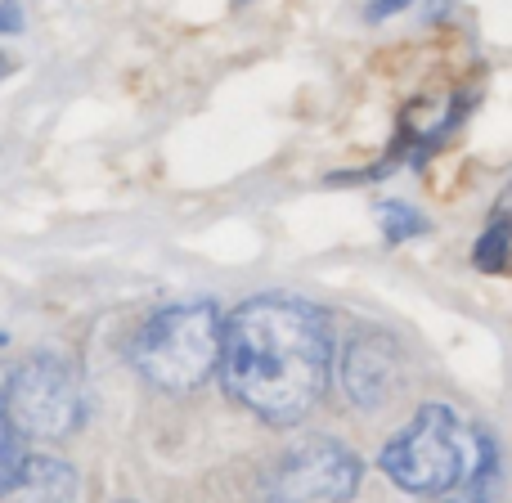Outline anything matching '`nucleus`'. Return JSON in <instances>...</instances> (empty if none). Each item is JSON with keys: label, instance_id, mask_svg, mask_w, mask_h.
<instances>
[{"label": "nucleus", "instance_id": "nucleus-12", "mask_svg": "<svg viewBox=\"0 0 512 503\" xmlns=\"http://www.w3.org/2000/svg\"><path fill=\"white\" fill-rule=\"evenodd\" d=\"M405 5H414V0H373V5H369V18L378 23V18H387V14H400Z\"/></svg>", "mask_w": 512, "mask_h": 503}, {"label": "nucleus", "instance_id": "nucleus-9", "mask_svg": "<svg viewBox=\"0 0 512 503\" xmlns=\"http://www.w3.org/2000/svg\"><path fill=\"white\" fill-rule=\"evenodd\" d=\"M472 261H477V270H486V274L504 270V265L512 261V225L508 221L490 225V230L477 239V248H472Z\"/></svg>", "mask_w": 512, "mask_h": 503}, {"label": "nucleus", "instance_id": "nucleus-6", "mask_svg": "<svg viewBox=\"0 0 512 503\" xmlns=\"http://www.w3.org/2000/svg\"><path fill=\"white\" fill-rule=\"evenodd\" d=\"M337 378H342V391L351 405L382 409L405 387V351H400V342L391 333H382V328H355L342 346Z\"/></svg>", "mask_w": 512, "mask_h": 503}, {"label": "nucleus", "instance_id": "nucleus-3", "mask_svg": "<svg viewBox=\"0 0 512 503\" xmlns=\"http://www.w3.org/2000/svg\"><path fill=\"white\" fill-rule=\"evenodd\" d=\"M225 360V315L212 301H176L140 324L131 364L158 391H198Z\"/></svg>", "mask_w": 512, "mask_h": 503}, {"label": "nucleus", "instance_id": "nucleus-16", "mask_svg": "<svg viewBox=\"0 0 512 503\" xmlns=\"http://www.w3.org/2000/svg\"><path fill=\"white\" fill-rule=\"evenodd\" d=\"M122 503H131V499H122Z\"/></svg>", "mask_w": 512, "mask_h": 503}, {"label": "nucleus", "instance_id": "nucleus-14", "mask_svg": "<svg viewBox=\"0 0 512 503\" xmlns=\"http://www.w3.org/2000/svg\"><path fill=\"white\" fill-rule=\"evenodd\" d=\"M445 503H486V499H477V495H463V499H445Z\"/></svg>", "mask_w": 512, "mask_h": 503}, {"label": "nucleus", "instance_id": "nucleus-8", "mask_svg": "<svg viewBox=\"0 0 512 503\" xmlns=\"http://www.w3.org/2000/svg\"><path fill=\"white\" fill-rule=\"evenodd\" d=\"M23 463H27V436L18 432V423L9 418V409L0 405V499H5V490L18 481Z\"/></svg>", "mask_w": 512, "mask_h": 503}, {"label": "nucleus", "instance_id": "nucleus-1", "mask_svg": "<svg viewBox=\"0 0 512 503\" xmlns=\"http://www.w3.org/2000/svg\"><path fill=\"white\" fill-rule=\"evenodd\" d=\"M333 373L328 315L301 297L265 292L225 315V391L261 423L292 427L319 405Z\"/></svg>", "mask_w": 512, "mask_h": 503}, {"label": "nucleus", "instance_id": "nucleus-10", "mask_svg": "<svg viewBox=\"0 0 512 503\" xmlns=\"http://www.w3.org/2000/svg\"><path fill=\"white\" fill-rule=\"evenodd\" d=\"M378 216H382V234H387V243L418 239V234L427 230V221H423V216H418L409 203H382Z\"/></svg>", "mask_w": 512, "mask_h": 503}, {"label": "nucleus", "instance_id": "nucleus-5", "mask_svg": "<svg viewBox=\"0 0 512 503\" xmlns=\"http://www.w3.org/2000/svg\"><path fill=\"white\" fill-rule=\"evenodd\" d=\"M364 463L351 445L333 436H306L265 477L261 503H346L360 490Z\"/></svg>", "mask_w": 512, "mask_h": 503}, {"label": "nucleus", "instance_id": "nucleus-7", "mask_svg": "<svg viewBox=\"0 0 512 503\" xmlns=\"http://www.w3.org/2000/svg\"><path fill=\"white\" fill-rule=\"evenodd\" d=\"M77 472H72V463L63 459H50V454H27L23 472H18V481L5 490V499L0 503H77Z\"/></svg>", "mask_w": 512, "mask_h": 503}, {"label": "nucleus", "instance_id": "nucleus-2", "mask_svg": "<svg viewBox=\"0 0 512 503\" xmlns=\"http://www.w3.org/2000/svg\"><path fill=\"white\" fill-rule=\"evenodd\" d=\"M378 468L409 495H450L495 468L486 432L459 423L450 405H423L378 454Z\"/></svg>", "mask_w": 512, "mask_h": 503}, {"label": "nucleus", "instance_id": "nucleus-13", "mask_svg": "<svg viewBox=\"0 0 512 503\" xmlns=\"http://www.w3.org/2000/svg\"><path fill=\"white\" fill-rule=\"evenodd\" d=\"M9 68H14V63H9V54H0V81L9 77Z\"/></svg>", "mask_w": 512, "mask_h": 503}, {"label": "nucleus", "instance_id": "nucleus-15", "mask_svg": "<svg viewBox=\"0 0 512 503\" xmlns=\"http://www.w3.org/2000/svg\"><path fill=\"white\" fill-rule=\"evenodd\" d=\"M0 342H5V333H0Z\"/></svg>", "mask_w": 512, "mask_h": 503}, {"label": "nucleus", "instance_id": "nucleus-4", "mask_svg": "<svg viewBox=\"0 0 512 503\" xmlns=\"http://www.w3.org/2000/svg\"><path fill=\"white\" fill-rule=\"evenodd\" d=\"M0 405L9 409V418L23 436L59 441V436H72L86 423V382H81L77 364L68 355L41 351L9 373Z\"/></svg>", "mask_w": 512, "mask_h": 503}, {"label": "nucleus", "instance_id": "nucleus-11", "mask_svg": "<svg viewBox=\"0 0 512 503\" xmlns=\"http://www.w3.org/2000/svg\"><path fill=\"white\" fill-rule=\"evenodd\" d=\"M14 32H23V9H18V0H0V36Z\"/></svg>", "mask_w": 512, "mask_h": 503}]
</instances>
